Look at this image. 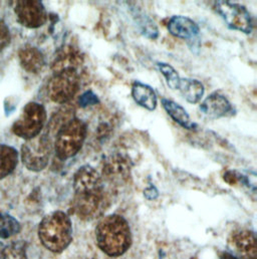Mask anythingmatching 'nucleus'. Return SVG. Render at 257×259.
Returning <instances> with one entry per match:
<instances>
[{
    "instance_id": "nucleus-1",
    "label": "nucleus",
    "mask_w": 257,
    "mask_h": 259,
    "mask_svg": "<svg viewBox=\"0 0 257 259\" xmlns=\"http://www.w3.org/2000/svg\"><path fill=\"white\" fill-rule=\"evenodd\" d=\"M95 233L99 248L111 257L125 254L132 245L128 221L119 214H111L102 218Z\"/></svg>"
},
{
    "instance_id": "nucleus-2",
    "label": "nucleus",
    "mask_w": 257,
    "mask_h": 259,
    "mask_svg": "<svg viewBox=\"0 0 257 259\" xmlns=\"http://www.w3.org/2000/svg\"><path fill=\"white\" fill-rule=\"evenodd\" d=\"M41 244L52 252L62 253L72 241V224L64 211H55L47 215L38 226Z\"/></svg>"
},
{
    "instance_id": "nucleus-3",
    "label": "nucleus",
    "mask_w": 257,
    "mask_h": 259,
    "mask_svg": "<svg viewBox=\"0 0 257 259\" xmlns=\"http://www.w3.org/2000/svg\"><path fill=\"white\" fill-rule=\"evenodd\" d=\"M88 135L87 124L73 117L63 125L56 134L54 149L56 156L61 161L74 157L82 148Z\"/></svg>"
},
{
    "instance_id": "nucleus-4",
    "label": "nucleus",
    "mask_w": 257,
    "mask_h": 259,
    "mask_svg": "<svg viewBox=\"0 0 257 259\" xmlns=\"http://www.w3.org/2000/svg\"><path fill=\"white\" fill-rule=\"evenodd\" d=\"M53 149L52 137L48 133L38 135L22 145L21 162L29 171L40 172L47 168Z\"/></svg>"
},
{
    "instance_id": "nucleus-5",
    "label": "nucleus",
    "mask_w": 257,
    "mask_h": 259,
    "mask_svg": "<svg viewBox=\"0 0 257 259\" xmlns=\"http://www.w3.org/2000/svg\"><path fill=\"white\" fill-rule=\"evenodd\" d=\"M110 195L103 186L93 190L74 192L71 205L80 219L90 221L101 217L110 206Z\"/></svg>"
},
{
    "instance_id": "nucleus-6",
    "label": "nucleus",
    "mask_w": 257,
    "mask_h": 259,
    "mask_svg": "<svg viewBox=\"0 0 257 259\" xmlns=\"http://www.w3.org/2000/svg\"><path fill=\"white\" fill-rule=\"evenodd\" d=\"M47 118L45 106L36 102H30L24 106L18 119L13 123L11 131L19 138L26 141L31 140L40 135Z\"/></svg>"
},
{
    "instance_id": "nucleus-7",
    "label": "nucleus",
    "mask_w": 257,
    "mask_h": 259,
    "mask_svg": "<svg viewBox=\"0 0 257 259\" xmlns=\"http://www.w3.org/2000/svg\"><path fill=\"white\" fill-rule=\"evenodd\" d=\"M80 87L76 68L68 67L54 73L48 84V96L54 103L64 105L74 98Z\"/></svg>"
},
{
    "instance_id": "nucleus-8",
    "label": "nucleus",
    "mask_w": 257,
    "mask_h": 259,
    "mask_svg": "<svg viewBox=\"0 0 257 259\" xmlns=\"http://www.w3.org/2000/svg\"><path fill=\"white\" fill-rule=\"evenodd\" d=\"M214 10L221 16L230 29L245 34L252 32L253 20L249 11L243 5L224 0L215 1Z\"/></svg>"
},
{
    "instance_id": "nucleus-9",
    "label": "nucleus",
    "mask_w": 257,
    "mask_h": 259,
    "mask_svg": "<svg viewBox=\"0 0 257 259\" xmlns=\"http://www.w3.org/2000/svg\"><path fill=\"white\" fill-rule=\"evenodd\" d=\"M14 12L17 21L22 26L30 29L41 27L48 20L47 9L39 0L16 1Z\"/></svg>"
},
{
    "instance_id": "nucleus-10",
    "label": "nucleus",
    "mask_w": 257,
    "mask_h": 259,
    "mask_svg": "<svg viewBox=\"0 0 257 259\" xmlns=\"http://www.w3.org/2000/svg\"><path fill=\"white\" fill-rule=\"evenodd\" d=\"M168 30L172 35L187 40L192 52L199 50L200 28L191 18L183 15L172 16L168 22Z\"/></svg>"
},
{
    "instance_id": "nucleus-11",
    "label": "nucleus",
    "mask_w": 257,
    "mask_h": 259,
    "mask_svg": "<svg viewBox=\"0 0 257 259\" xmlns=\"http://www.w3.org/2000/svg\"><path fill=\"white\" fill-rule=\"evenodd\" d=\"M200 111L210 119H220L235 114L232 104L219 92L209 95L200 105Z\"/></svg>"
},
{
    "instance_id": "nucleus-12",
    "label": "nucleus",
    "mask_w": 257,
    "mask_h": 259,
    "mask_svg": "<svg viewBox=\"0 0 257 259\" xmlns=\"http://www.w3.org/2000/svg\"><path fill=\"white\" fill-rule=\"evenodd\" d=\"M102 186H104L103 177L93 166L89 164L79 167L73 175L74 192L97 189Z\"/></svg>"
},
{
    "instance_id": "nucleus-13",
    "label": "nucleus",
    "mask_w": 257,
    "mask_h": 259,
    "mask_svg": "<svg viewBox=\"0 0 257 259\" xmlns=\"http://www.w3.org/2000/svg\"><path fill=\"white\" fill-rule=\"evenodd\" d=\"M231 246L244 259H257L256 236L254 232L240 230L232 233L229 237Z\"/></svg>"
},
{
    "instance_id": "nucleus-14",
    "label": "nucleus",
    "mask_w": 257,
    "mask_h": 259,
    "mask_svg": "<svg viewBox=\"0 0 257 259\" xmlns=\"http://www.w3.org/2000/svg\"><path fill=\"white\" fill-rule=\"evenodd\" d=\"M18 58L22 68L29 73L37 74L46 65L44 54L37 48L32 46H25L19 50Z\"/></svg>"
},
{
    "instance_id": "nucleus-15",
    "label": "nucleus",
    "mask_w": 257,
    "mask_h": 259,
    "mask_svg": "<svg viewBox=\"0 0 257 259\" xmlns=\"http://www.w3.org/2000/svg\"><path fill=\"white\" fill-rule=\"evenodd\" d=\"M132 97L140 107L148 111H154L157 108V94L155 90L147 83L138 80L134 81L132 84Z\"/></svg>"
},
{
    "instance_id": "nucleus-16",
    "label": "nucleus",
    "mask_w": 257,
    "mask_h": 259,
    "mask_svg": "<svg viewBox=\"0 0 257 259\" xmlns=\"http://www.w3.org/2000/svg\"><path fill=\"white\" fill-rule=\"evenodd\" d=\"M161 102L163 108L175 123H177L184 129H196L197 125L193 123L189 114L181 105L170 99H162Z\"/></svg>"
},
{
    "instance_id": "nucleus-17",
    "label": "nucleus",
    "mask_w": 257,
    "mask_h": 259,
    "mask_svg": "<svg viewBox=\"0 0 257 259\" xmlns=\"http://www.w3.org/2000/svg\"><path fill=\"white\" fill-rule=\"evenodd\" d=\"M130 13L132 15V20L135 26L144 36L150 39H156L158 37V27L151 17H149L146 13L139 10L136 6H132L130 8Z\"/></svg>"
},
{
    "instance_id": "nucleus-18",
    "label": "nucleus",
    "mask_w": 257,
    "mask_h": 259,
    "mask_svg": "<svg viewBox=\"0 0 257 259\" xmlns=\"http://www.w3.org/2000/svg\"><path fill=\"white\" fill-rule=\"evenodd\" d=\"M18 160L19 155L14 147L0 144V180L15 170Z\"/></svg>"
},
{
    "instance_id": "nucleus-19",
    "label": "nucleus",
    "mask_w": 257,
    "mask_h": 259,
    "mask_svg": "<svg viewBox=\"0 0 257 259\" xmlns=\"http://www.w3.org/2000/svg\"><path fill=\"white\" fill-rule=\"evenodd\" d=\"M178 91L190 104H197L203 98L205 88L203 83L195 78H181Z\"/></svg>"
},
{
    "instance_id": "nucleus-20",
    "label": "nucleus",
    "mask_w": 257,
    "mask_h": 259,
    "mask_svg": "<svg viewBox=\"0 0 257 259\" xmlns=\"http://www.w3.org/2000/svg\"><path fill=\"white\" fill-rule=\"evenodd\" d=\"M82 58L80 57L78 51L75 52L73 48L66 47L64 48L54 61V64L52 65V68L55 72L60 71L64 68L73 67L77 69V66L81 65Z\"/></svg>"
},
{
    "instance_id": "nucleus-21",
    "label": "nucleus",
    "mask_w": 257,
    "mask_h": 259,
    "mask_svg": "<svg viewBox=\"0 0 257 259\" xmlns=\"http://www.w3.org/2000/svg\"><path fill=\"white\" fill-rule=\"evenodd\" d=\"M20 231L19 222L12 216L0 212V237L7 239Z\"/></svg>"
},
{
    "instance_id": "nucleus-22",
    "label": "nucleus",
    "mask_w": 257,
    "mask_h": 259,
    "mask_svg": "<svg viewBox=\"0 0 257 259\" xmlns=\"http://www.w3.org/2000/svg\"><path fill=\"white\" fill-rule=\"evenodd\" d=\"M156 65L158 69L160 70V72L163 74L164 78L166 79L168 87L172 90H178V87L181 80V77L178 71L172 65L166 63L158 62Z\"/></svg>"
},
{
    "instance_id": "nucleus-23",
    "label": "nucleus",
    "mask_w": 257,
    "mask_h": 259,
    "mask_svg": "<svg viewBox=\"0 0 257 259\" xmlns=\"http://www.w3.org/2000/svg\"><path fill=\"white\" fill-rule=\"evenodd\" d=\"M0 259H27L25 247L22 243H13L3 248Z\"/></svg>"
},
{
    "instance_id": "nucleus-24",
    "label": "nucleus",
    "mask_w": 257,
    "mask_h": 259,
    "mask_svg": "<svg viewBox=\"0 0 257 259\" xmlns=\"http://www.w3.org/2000/svg\"><path fill=\"white\" fill-rule=\"evenodd\" d=\"M100 103L99 97L93 91H85L78 98V106L82 109H87L88 107L95 106Z\"/></svg>"
},
{
    "instance_id": "nucleus-25",
    "label": "nucleus",
    "mask_w": 257,
    "mask_h": 259,
    "mask_svg": "<svg viewBox=\"0 0 257 259\" xmlns=\"http://www.w3.org/2000/svg\"><path fill=\"white\" fill-rule=\"evenodd\" d=\"M11 42V33L4 20L0 19V53H2Z\"/></svg>"
},
{
    "instance_id": "nucleus-26",
    "label": "nucleus",
    "mask_w": 257,
    "mask_h": 259,
    "mask_svg": "<svg viewBox=\"0 0 257 259\" xmlns=\"http://www.w3.org/2000/svg\"><path fill=\"white\" fill-rule=\"evenodd\" d=\"M219 259H239L238 257H236V256H234V255H232V254H230V253H228V252H223L221 255H220V258Z\"/></svg>"
}]
</instances>
